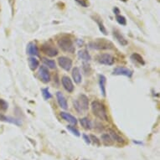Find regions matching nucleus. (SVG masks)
I'll list each match as a JSON object with an SVG mask.
<instances>
[{"label": "nucleus", "instance_id": "1", "mask_svg": "<svg viewBox=\"0 0 160 160\" xmlns=\"http://www.w3.org/2000/svg\"><path fill=\"white\" fill-rule=\"evenodd\" d=\"M92 113L97 118L102 121H108V116L105 106L98 101H94L92 102Z\"/></svg>", "mask_w": 160, "mask_h": 160}, {"label": "nucleus", "instance_id": "2", "mask_svg": "<svg viewBox=\"0 0 160 160\" xmlns=\"http://www.w3.org/2000/svg\"><path fill=\"white\" fill-rule=\"evenodd\" d=\"M74 108L78 112L87 111L89 108V99L86 95H80L78 98L74 101Z\"/></svg>", "mask_w": 160, "mask_h": 160}, {"label": "nucleus", "instance_id": "3", "mask_svg": "<svg viewBox=\"0 0 160 160\" xmlns=\"http://www.w3.org/2000/svg\"><path fill=\"white\" fill-rule=\"evenodd\" d=\"M58 45L61 50L65 52L74 53L75 52V46H74L72 39L68 36L61 37V39H58Z\"/></svg>", "mask_w": 160, "mask_h": 160}, {"label": "nucleus", "instance_id": "4", "mask_svg": "<svg viewBox=\"0 0 160 160\" xmlns=\"http://www.w3.org/2000/svg\"><path fill=\"white\" fill-rule=\"evenodd\" d=\"M89 47L93 50H108L112 48V44L105 39H99L89 44Z\"/></svg>", "mask_w": 160, "mask_h": 160}, {"label": "nucleus", "instance_id": "5", "mask_svg": "<svg viewBox=\"0 0 160 160\" xmlns=\"http://www.w3.org/2000/svg\"><path fill=\"white\" fill-rule=\"evenodd\" d=\"M97 61L102 65L112 66L114 64V58L110 54H101L97 56Z\"/></svg>", "mask_w": 160, "mask_h": 160}, {"label": "nucleus", "instance_id": "6", "mask_svg": "<svg viewBox=\"0 0 160 160\" xmlns=\"http://www.w3.org/2000/svg\"><path fill=\"white\" fill-rule=\"evenodd\" d=\"M58 63L61 68L64 69L65 71H69L72 67V61L71 59L66 56H61L58 59Z\"/></svg>", "mask_w": 160, "mask_h": 160}, {"label": "nucleus", "instance_id": "7", "mask_svg": "<svg viewBox=\"0 0 160 160\" xmlns=\"http://www.w3.org/2000/svg\"><path fill=\"white\" fill-rule=\"evenodd\" d=\"M41 50L44 54L50 56V57H55L58 55L57 49L54 47L53 45H49V44H44L41 47Z\"/></svg>", "mask_w": 160, "mask_h": 160}, {"label": "nucleus", "instance_id": "8", "mask_svg": "<svg viewBox=\"0 0 160 160\" xmlns=\"http://www.w3.org/2000/svg\"><path fill=\"white\" fill-rule=\"evenodd\" d=\"M132 71L129 70L128 68L126 67H122V66H119L117 67L113 70V75L115 76H123L127 77H132Z\"/></svg>", "mask_w": 160, "mask_h": 160}, {"label": "nucleus", "instance_id": "9", "mask_svg": "<svg viewBox=\"0 0 160 160\" xmlns=\"http://www.w3.org/2000/svg\"><path fill=\"white\" fill-rule=\"evenodd\" d=\"M39 76L44 83H48L50 81V75L45 66H40L39 69Z\"/></svg>", "mask_w": 160, "mask_h": 160}, {"label": "nucleus", "instance_id": "10", "mask_svg": "<svg viewBox=\"0 0 160 160\" xmlns=\"http://www.w3.org/2000/svg\"><path fill=\"white\" fill-rule=\"evenodd\" d=\"M61 82H62V85H63L64 88L66 89V91H67L68 92H72L74 91V85L72 81L71 80L70 77L68 76H63L62 79H61Z\"/></svg>", "mask_w": 160, "mask_h": 160}, {"label": "nucleus", "instance_id": "11", "mask_svg": "<svg viewBox=\"0 0 160 160\" xmlns=\"http://www.w3.org/2000/svg\"><path fill=\"white\" fill-rule=\"evenodd\" d=\"M26 51L27 54H29L31 56H38L39 55V49H38V46L34 42H30L28 44Z\"/></svg>", "mask_w": 160, "mask_h": 160}, {"label": "nucleus", "instance_id": "12", "mask_svg": "<svg viewBox=\"0 0 160 160\" xmlns=\"http://www.w3.org/2000/svg\"><path fill=\"white\" fill-rule=\"evenodd\" d=\"M113 36L115 37V39L118 40L120 45H127L128 44L126 38H125L120 32L118 31V29H113Z\"/></svg>", "mask_w": 160, "mask_h": 160}, {"label": "nucleus", "instance_id": "13", "mask_svg": "<svg viewBox=\"0 0 160 160\" xmlns=\"http://www.w3.org/2000/svg\"><path fill=\"white\" fill-rule=\"evenodd\" d=\"M56 98H57V102L59 103V105L61 108L63 109H67L68 108V105H67V101H66V97H64V95L61 93V92H58L56 93Z\"/></svg>", "mask_w": 160, "mask_h": 160}, {"label": "nucleus", "instance_id": "14", "mask_svg": "<svg viewBox=\"0 0 160 160\" xmlns=\"http://www.w3.org/2000/svg\"><path fill=\"white\" fill-rule=\"evenodd\" d=\"M61 117L63 118L64 120H66V122H68L69 123L72 124V125H76L77 124L76 118L74 116L71 115V114H70V113L62 112H61Z\"/></svg>", "mask_w": 160, "mask_h": 160}, {"label": "nucleus", "instance_id": "15", "mask_svg": "<svg viewBox=\"0 0 160 160\" xmlns=\"http://www.w3.org/2000/svg\"><path fill=\"white\" fill-rule=\"evenodd\" d=\"M72 77H73L74 82H76V84H80L82 82V73L81 71L78 67H75L72 71Z\"/></svg>", "mask_w": 160, "mask_h": 160}, {"label": "nucleus", "instance_id": "16", "mask_svg": "<svg viewBox=\"0 0 160 160\" xmlns=\"http://www.w3.org/2000/svg\"><path fill=\"white\" fill-rule=\"evenodd\" d=\"M108 132H109L108 134L110 135V137L112 138V139L113 141L119 142V143H122V142H124V139L122 138L119 134L117 133L113 129H108Z\"/></svg>", "mask_w": 160, "mask_h": 160}, {"label": "nucleus", "instance_id": "17", "mask_svg": "<svg viewBox=\"0 0 160 160\" xmlns=\"http://www.w3.org/2000/svg\"><path fill=\"white\" fill-rule=\"evenodd\" d=\"M106 83H107V78L103 75L99 76V86L101 92L103 97H106Z\"/></svg>", "mask_w": 160, "mask_h": 160}, {"label": "nucleus", "instance_id": "18", "mask_svg": "<svg viewBox=\"0 0 160 160\" xmlns=\"http://www.w3.org/2000/svg\"><path fill=\"white\" fill-rule=\"evenodd\" d=\"M0 121L3 122H10V123L15 124V125H21V122H19V120L18 119H15V118H9V117H6L4 115H0Z\"/></svg>", "mask_w": 160, "mask_h": 160}, {"label": "nucleus", "instance_id": "19", "mask_svg": "<svg viewBox=\"0 0 160 160\" xmlns=\"http://www.w3.org/2000/svg\"><path fill=\"white\" fill-rule=\"evenodd\" d=\"M28 61H29V68L31 69L32 71H34V70H36V69L39 67V62L34 56L29 57V59H28Z\"/></svg>", "mask_w": 160, "mask_h": 160}, {"label": "nucleus", "instance_id": "20", "mask_svg": "<svg viewBox=\"0 0 160 160\" xmlns=\"http://www.w3.org/2000/svg\"><path fill=\"white\" fill-rule=\"evenodd\" d=\"M78 57L79 59H81V60H82V61H91V59H92V57H91V55H90V54L88 53V51L86 50H80L78 52Z\"/></svg>", "mask_w": 160, "mask_h": 160}, {"label": "nucleus", "instance_id": "21", "mask_svg": "<svg viewBox=\"0 0 160 160\" xmlns=\"http://www.w3.org/2000/svg\"><path fill=\"white\" fill-rule=\"evenodd\" d=\"M80 123L87 130H90V129L92 128V122H91V121L87 118H83L82 119H80Z\"/></svg>", "mask_w": 160, "mask_h": 160}, {"label": "nucleus", "instance_id": "22", "mask_svg": "<svg viewBox=\"0 0 160 160\" xmlns=\"http://www.w3.org/2000/svg\"><path fill=\"white\" fill-rule=\"evenodd\" d=\"M131 59L132 61H136V62L141 64V65H144L145 64L144 61H143V58L139 55V54H138V53H133V54L131 55Z\"/></svg>", "mask_w": 160, "mask_h": 160}, {"label": "nucleus", "instance_id": "23", "mask_svg": "<svg viewBox=\"0 0 160 160\" xmlns=\"http://www.w3.org/2000/svg\"><path fill=\"white\" fill-rule=\"evenodd\" d=\"M102 140L105 145H112L113 140L110 137L109 134H102Z\"/></svg>", "mask_w": 160, "mask_h": 160}, {"label": "nucleus", "instance_id": "24", "mask_svg": "<svg viewBox=\"0 0 160 160\" xmlns=\"http://www.w3.org/2000/svg\"><path fill=\"white\" fill-rule=\"evenodd\" d=\"M43 63L45 64V66H48L49 68L50 69H55L56 66H55V62L52 60H49L47 58H42Z\"/></svg>", "mask_w": 160, "mask_h": 160}, {"label": "nucleus", "instance_id": "25", "mask_svg": "<svg viewBox=\"0 0 160 160\" xmlns=\"http://www.w3.org/2000/svg\"><path fill=\"white\" fill-rule=\"evenodd\" d=\"M94 20L97 22V25H98V27H99L100 31L102 32L103 34L107 35V34H108V31H107V29H106L105 26H104V24H103V23L102 22V20H98V18H94Z\"/></svg>", "mask_w": 160, "mask_h": 160}, {"label": "nucleus", "instance_id": "26", "mask_svg": "<svg viewBox=\"0 0 160 160\" xmlns=\"http://www.w3.org/2000/svg\"><path fill=\"white\" fill-rule=\"evenodd\" d=\"M42 95L45 100H49L52 97V96L50 94V91L48 90V88H44V89H42Z\"/></svg>", "mask_w": 160, "mask_h": 160}, {"label": "nucleus", "instance_id": "27", "mask_svg": "<svg viewBox=\"0 0 160 160\" xmlns=\"http://www.w3.org/2000/svg\"><path fill=\"white\" fill-rule=\"evenodd\" d=\"M66 128H67V130H69V131L71 132V133L74 134L75 136H76V137L81 136V134H80V132H79L76 128H75V127L67 126V127H66Z\"/></svg>", "mask_w": 160, "mask_h": 160}, {"label": "nucleus", "instance_id": "28", "mask_svg": "<svg viewBox=\"0 0 160 160\" xmlns=\"http://www.w3.org/2000/svg\"><path fill=\"white\" fill-rule=\"evenodd\" d=\"M116 19H117V21H118V24H122V25H126L127 24V19L124 16L118 15L117 16V18H116Z\"/></svg>", "mask_w": 160, "mask_h": 160}, {"label": "nucleus", "instance_id": "29", "mask_svg": "<svg viewBox=\"0 0 160 160\" xmlns=\"http://www.w3.org/2000/svg\"><path fill=\"white\" fill-rule=\"evenodd\" d=\"M8 105L5 101L3 99H0V109L3 111H6L8 109Z\"/></svg>", "mask_w": 160, "mask_h": 160}, {"label": "nucleus", "instance_id": "30", "mask_svg": "<svg viewBox=\"0 0 160 160\" xmlns=\"http://www.w3.org/2000/svg\"><path fill=\"white\" fill-rule=\"evenodd\" d=\"M90 139H92V142H94L96 145H97V146H100V144H101L99 139L97 138L96 136H94V135H91V136H90Z\"/></svg>", "mask_w": 160, "mask_h": 160}, {"label": "nucleus", "instance_id": "31", "mask_svg": "<svg viewBox=\"0 0 160 160\" xmlns=\"http://www.w3.org/2000/svg\"><path fill=\"white\" fill-rule=\"evenodd\" d=\"M75 1H76L79 4H81V5L85 7V8H87V7H88V5H89V3H88V2H87V0H75Z\"/></svg>", "mask_w": 160, "mask_h": 160}, {"label": "nucleus", "instance_id": "32", "mask_svg": "<svg viewBox=\"0 0 160 160\" xmlns=\"http://www.w3.org/2000/svg\"><path fill=\"white\" fill-rule=\"evenodd\" d=\"M83 138H84L85 142H87V144H90L91 143V139H90V138L87 135H86V134H83Z\"/></svg>", "mask_w": 160, "mask_h": 160}, {"label": "nucleus", "instance_id": "33", "mask_svg": "<svg viewBox=\"0 0 160 160\" xmlns=\"http://www.w3.org/2000/svg\"><path fill=\"white\" fill-rule=\"evenodd\" d=\"M114 12H116V14H118V13H120V11H119V9H118V8H114Z\"/></svg>", "mask_w": 160, "mask_h": 160}, {"label": "nucleus", "instance_id": "34", "mask_svg": "<svg viewBox=\"0 0 160 160\" xmlns=\"http://www.w3.org/2000/svg\"><path fill=\"white\" fill-rule=\"evenodd\" d=\"M121 1H123V2H127L128 0H121Z\"/></svg>", "mask_w": 160, "mask_h": 160}, {"label": "nucleus", "instance_id": "35", "mask_svg": "<svg viewBox=\"0 0 160 160\" xmlns=\"http://www.w3.org/2000/svg\"><path fill=\"white\" fill-rule=\"evenodd\" d=\"M83 160H87V159H83Z\"/></svg>", "mask_w": 160, "mask_h": 160}]
</instances>
